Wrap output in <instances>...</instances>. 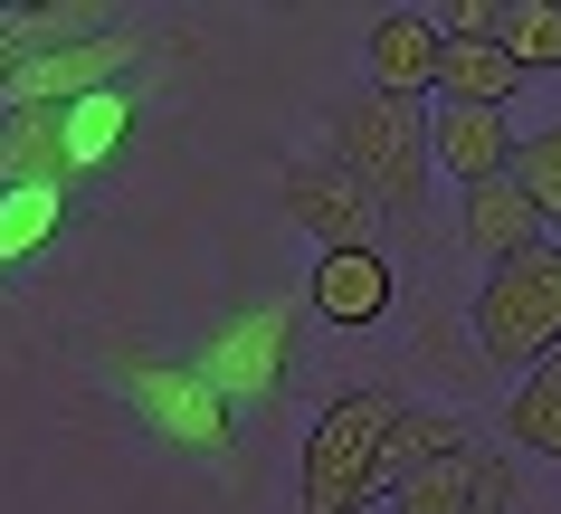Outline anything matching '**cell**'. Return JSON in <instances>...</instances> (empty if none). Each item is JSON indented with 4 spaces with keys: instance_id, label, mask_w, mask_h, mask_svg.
Masks as SVG:
<instances>
[{
    "instance_id": "12",
    "label": "cell",
    "mask_w": 561,
    "mask_h": 514,
    "mask_svg": "<svg viewBox=\"0 0 561 514\" xmlns=\"http://www.w3.org/2000/svg\"><path fill=\"white\" fill-rule=\"evenodd\" d=\"M457 229H467V248L485 258V267L552 248V229H542V210H533V191L514 182V172H504V182H476L467 201H457Z\"/></svg>"
},
{
    "instance_id": "4",
    "label": "cell",
    "mask_w": 561,
    "mask_h": 514,
    "mask_svg": "<svg viewBox=\"0 0 561 514\" xmlns=\"http://www.w3.org/2000/svg\"><path fill=\"white\" fill-rule=\"evenodd\" d=\"M476 353L495 372H542L561 353V239L533 258H504L476 286Z\"/></svg>"
},
{
    "instance_id": "16",
    "label": "cell",
    "mask_w": 561,
    "mask_h": 514,
    "mask_svg": "<svg viewBox=\"0 0 561 514\" xmlns=\"http://www.w3.org/2000/svg\"><path fill=\"white\" fill-rule=\"evenodd\" d=\"M134 144V95H87V105H67V162H77V182H95L115 152Z\"/></svg>"
},
{
    "instance_id": "1",
    "label": "cell",
    "mask_w": 561,
    "mask_h": 514,
    "mask_svg": "<svg viewBox=\"0 0 561 514\" xmlns=\"http://www.w3.org/2000/svg\"><path fill=\"white\" fill-rule=\"evenodd\" d=\"M95 372H105V391L134 410L144 438H162L172 457H209V467H229L238 457V400L209 391L201 363H172V353H152V343H95Z\"/></svg>"
},
{
    "instance_id": "14",
    "label": "cell",
    "mask_w": 561,
    "mask_h": 514,
    "mask_svg": "<svg viewBox=\"0 0 561 514\" xmlns=\"http://www.w3.org/2000/svg\"><path fill=\"white\" fill-rule=\"evenodd\" d=\"M400 514H485V448H457V457H428L419 477L390 486Z\"/></svg>"
},
{
    "instance_id": "13",
    "label": "cell",
    "mask_w": 561,
    "mask_h": 514,
    "mask_svg": "<svg viewBox=\"0 0 561 514\" xmlns=\"http://www.w3.org/2000/svg\"><path fill=\"white\" fill-rule=\"evenodd\" d=\"M524 87H533V77L504 58L495 38H447V58H438V105H485V115H504Z\"/></svg>"
},
{
    "instance_id": "3",
    "label": "cell",
    "mask_w": 561,
    "mask_h": 514,
    "mask_svg": "<svg viewBox=\"0 0 561 514\" xmlns=\"http://www.w3.org/2000/svg\"><path fill=\"white\" fill-rule=\"evenodd\" d=\"M324 152L371 191V210H381V219H410L419 191H428V105H400V95L362 87L353 105L333 115Z\"/></svg>"
},
{
    "instance_id": "21",
    "label": "cell",
    "mask_w": 561,
    "mask_h": 514,
    "mask_svg": "<svg viewBox=\"0 0 561 514\" xmlns=\"http://www.w3.org/2000/svg\"><path fill=\"white\" fill-rule=\"evenodd\" d=\"M428 20H438V38H495L504 0H447V10H428Z\"/></svg>"
},
{
    "instance_id": "7",
    "label": "cell",
    "mask_w": 561,
    "mask_h": 514,
    "mask_svg": "<svg viewBox=\"0 0 561 514\" xmlns=\"http://www.w3.org/2000/svg\"><path fill=\"white\" fill-rule=\"evenodd\" d=\"M276 210L296 219L324 258H333V248H381V210H371V191H362L333 152H296V162H276Z\"/></svg>"
},
{
    "instance_id": "2",
    "label": "cell",
    "mask_w": 561,
    "mask_h": 514,
    "mask_svg": "<svg viewBox=\"0 0 561 514\" xmlns=\"http://www.w3.org/2000/svg\"><path fill=\"white\" fill-rule=\"evenodd\" d=\"M410 400L400 391H333L305 429L296 467V514H362L371 495H390V429Z\"/></svg>"
},
{
    "instance_id": "20",
    "label": "cell",
    "mask_w": 561,
    "mask_h": 514,
    "mask_svg": "<svg viewBox=\"0 0 561 514\" xmlns=\"http://www.w3.org/2000/svg\"><path fill=\"white\" fill-rule=\"evenodd\" d=\"M514 182L533 191V210H542V229L561 239V124L524 134V152H514Z\"/></svg>"
},
{
    "instance_id": "22",
    "label": "cell",
    "mask_w": 561,
    "mask_h": 514,
    "mask_svg": "<svg viewBox=\"0 0 561 514\" xmlns=\"http://www.w3.org/2000/svg\"><path fill=\"white\" fill-rule=\"evenodd\" d=\"M20 58H30V48H20V20L0 10V95H10V77H20Z\"/></svg>"
},
{
    "instance_id": "18",
    "label": "cell",
    "mask_w": 561,
    "mask_h": 514,
    "mask_svg": "<svg viewBox=\"0 0 561 514\" xmlns=\"http://www.w3.org/2000/svg\"><path fill=\"white\" fill-rule=\"evenodd\" d=\"M495 48L524 67V77H552V67H561V0H504Z\"/></svg>"
},
{
    "instance_id": "8",
    "label": "cell",
    "mask_w": 561,
    "mask_h": 514,
    "mask_svg": "<svg viewBox=\"0 0 561 514\" xmlns=\"http://www.w3.org/2000/svg\"><path fill=\"white\" fill-rule=\"evenodd\" d=\"M438 58H447V38H438L428 10H381L371 38H362L371 95H400V105H428V95H438Z\"/></svg>"
},
{
    "instance_id": "19",
    "label": "cell",
    "mask_w": 561,
    "mask_h": 514,
    "mask_svg": "<svg viewBox=\"0 0 561 514\" xmlns=\"http://www.w3.org/2000/svg\"><path fill=\"white\" fill-rule=\"evenodd\" d=\"M457 448H476V429L457 420V410H400V429H390V486L400 477H419V467H428V457H457Z\"/></svg>"
},
{
    "instance_id": "6",
    "label": "cell",
    "mask_w": 561,
    "mask_h": 514,
    "mask_svg": "<svg viewBox=\"0 0 561 514\" xmlns=\"http://www.w3.org/2000/svg\"><path fill=\"white\" fill-rule=\"evenodd\" d=\"M152 58L144 30H95V38H58V48H30L20 58V77H10V95L0 105H48V115H67V105H87V95H115L134 67Z\"/></svg>"
},
{
    "instance_id": "11",
    "label": "cell",
    "mask_w": 561,
    "mask_h": 514,
    "mask_svg": "<svg viewBox=\"0 0 561 514\" xmlns=\"http://www.w3.org/2000/svg\"><path fill=\"white\" fill-rule=\"evenodd\" d=\"M514 152H524V134L504 115H485V105H428V162H447L457 182H504L514 172Z\"/></svg>"
},
{
    "instance_id": "17",
    "label": "cell",
    "mask_w": 561,
    "mask_h": 514,
    "mask_svg": "<svg viewBox=\"0 0 561 514\" xmlns=\"http://www.w3.org/2000/svg\"><path fill=\"white\" fill-rule=\"evenodd\" d=\"M67 219H77L67 191H0V276L20 258H38L48 239H67Z\"/></svg>"
},
{
    "instance_id": "9",
    "label": "cell",
    "mask_w": 561,
    "mask_h": 514,
    "mask_svg": "<svg viewBox=\"0 0 561 514\" xmlns=\"http://www.w3.org/2000/svg\"><path fill=\"white\" fill-rule=\"evenodd\" d=\"M0 191H67L77 201V162H67V115L48 105H0Z\"/></svg>"
},
{
    "instance_id": "5",
    "label": "cell",
    "mask_w": 561,
    "mask_h": 514,
    "mask_svg": "<svg viewBox=\"0 0 561 514\" xmlns=\"http://www.w3.org/2000/svg\"><path fill=\"white\" fill-rule=\"evenodd\" d=\"M201 381L229 400H276L286 391V372H296V305L266 296V305H238V315H219V324L201 333Z\"/></svg>"
},
{
    "instance_id": "10",
    "label": "cell",
    "mask_w": 561,
    "mask_h": 514,
    "mask_svg": "<svg viewBox=\"0 0 561 514\" xmlns=\"http://www.w3.org/2000/svg\"><path fill=\"white\" fill-rule=\"evenodd\" d=\"M390 296H400V276H390L381 248H333V258H314V276H305V305L324 315V324H381Z\"/></svg>"
},
{
    "instance_id": "15",
    "label": "cell",
    "mask_w": 561,
    "mask_h": 514,
    "mask_svg": "<svg viewBox=\"0 0 561 514\" xmlns=\"http://www.w3.org/2000/svg\"><path fill=\"white\" fill-rule=\"evenodd\" d=\"M504 448H533V457H561V353L542 372H524L504 391Z\"/></svg>"
}]
</instances>
